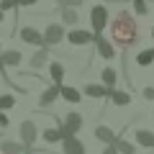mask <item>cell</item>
Masks as SVG:
<instances>
[{"label":"cell","instance_id":"obj_38","mask_svg":"<svg viewBox=\"0 0 154 154\" xmlns=\"http://www.w3.org/2000/svg\"><path fill=\"white\" fill-rule=\"evenodd\" d=\"M152 41H154V28H152Z\"/></svg>","mask_w":154,"mask_h":154},{"label":"cell","instance_id":"obj_12","mask_svg":"<svg viewBox=\"0 0 154 154\" xmlns=\"http://www.w3.org/2000/svg\"><path fill=\"white\" fill-rule=\"evenodd\" d=\"M59 98L67 100V103H72V105H77L80 100H82V93H80L77 88H69V85L62 82V88H59Z\"/></svg>","mask_w":154,"mask_h":154},{"label":"cell","instance_id":"obj_20","mask_svg":"<svg viewBox=\"0 0 154 154\" xmlns=\"http://www.w3.org/2000/svg\"><path fill=\"white\" fill-rule=\"evenodd\" d=\"M0 152H3V154H23V152H26V146H23L21 141L3 139V141H0Z\"/></svg>","mask_w":154,"mask_h":154},{"label":"cell","instance_id":"obj_18","mask_svg":"<svg viewBox=\"0 0 154 154\" xmlns=\"http://www.w3.org/2000/svg\"><path fill=\"white\" fill-rule=\"evenodd\" d=\"M100 80H103L105 88L116 90V82H118V72H116L113 67H103V69H100Z\"/></svg>","mask_w":154,"mask_h":154},{"label":"cell","instance_id":"obj_9","mask_svg":"<svg viewBox=\"0 0 154 154\" xmlns=\"http://www.w3.org/2000/svg\"><path fill=\"white\" fill-rule=\"evenodd\" d=\"M82 93L88 95V98H110V93H113V90L105 88L103 82H88Z\"/></svg>","mask_w":154,"mask_h":154},{"label":"cell","instance_id":"obj_25","mask_svg":"<svg viewBox=\"0 0 154 154\" xmlns=\"http://www.w3.org/2000/svg\"><path fill=\"white\" fill-rule=\"evenodd\" d=\"M131 5H134V13H136V16H146L149 13V3L146 0H131Z\"/></svg>","mask_w":154,"mask_h":154},{"label":"cell","instance_id":"obj_22","mask_svg":"<svg viewBox=\"0 0 154 154\" xmlns=\"http://www.w3.org/2000/svg\"><path fill=\"white\" fill-rule=\"evenodd\" d=\"M136 64L139 67H152L154 64V46H146L136 54Z\"/></svg>","mask_w":154,"mask_h":154},{"label":"cell","instance_id":"obj_26","mask_svg":"<svg viewBox=\"0 0 154 154\" xmlns=\"http://www.w3.org/2000/svg\"><path fill=\"white\" fill-rule=\"evenodd\" d=\"M11 108H16V98L13 95H0V110H11Z\"/></svg>","mask_w":154,"mask_h":154},{"label":"cell","instance_id":"obj_28","mask_svg":"<svg viewBox=\"0 0 154 154\" xmlns=\"http://www.w3.org/2000/svg\"><path fill=\"white\" fill-rule=\"evenodd\" d=\"M8 126H11V118H8L5 110H0V128H8Z\"/></svg>","mask_w":154,"mask_h":154},{"label":"cell","instance_id":"obj_14","mask_svg":"<svg viewBox=\"0 0 154 154\" xmlns=\"http://www.w3.org/2000/svg\"><path fill=\"white\" fill-rule=\"evenodd\" d=\"M134 136H136V144H139V146L154 149V131H149V128H136Z\"/></svg>","mask_w":154,"mask_h":154},{"label":"cell","instance_id":"obj_36","mask_svg":"<svg viewBox=\"0 0 154 154\" xmlns=\"http://www.w3.org/2000/svg\"><path fill=\"white\" fill-rule=\"evenodd\" d=\"M3 21H5V13H3V11H0V23H3Z\"/></svg>","mask_w":154,"mask_h":154},{"label":"cell","instance_id":"obj_3","mask_svg":"<svg viewBox=\"0 0 154 154\" xmlns=\"http://www.w3.org/2000/svg\"><path fill=\"white\" fill-rule=\"evenodd\" d=\"M67 38V31H64V26L62 23H46V28H44V46H57V44H62Z\"/></svg>","mask_w":154,"mask_h":154},{"label":"cell","instance_id":"obj_17","mask_svg":"<svg viewBox=\"0 0 154 154\" xmlns=\"http://www.w3.org/2000/svg\"><path fill=\"white\" fill-rule=\"evenodd\" d=\"M82 123H85V118L80 113H77V110H72V113H67V118H64V126L69 128L72 134H77L80 131V128H82Z\"/></svg>","mask_w":154,"mask_h":154},{"label":"cell","instance_id":"obj_37","mask_svg":"<svg viewBox=\"0 0 154 154\" xmlns=\"http://www.w3.org/2000/svg\"><path fill=\"white\" fill-rule=\"evenodd\" d=\"M3 51H5V49H3V44H0V57H3Z\"/></svg>","mask_w":154,"mask_h":154},{"label":"cell","instance_id":"obj_19","mask_svg":"<svg viewBox=\"0 0 154 154\" xmlns=\"http://www.w3.org/2000/svg\"><path fill=\"white\" fill-rule=\"evenodd\" d=\"M62 13V26H77V21H80V13H77V8H59Z\"/></svg>","mask_w":154,"mask_h":154},{"label":"cell","instance_id":"obj_13","mask_svg":"<svg viewBox=\"0 0 154 154\" xmlns=\"http://www.w3.org/2000/svg\"><path fill=\"white\" fill-rule=\"evenodd\" d=\"M21 62H23V54L18 49H5L3 57H0V64H3V67H18Z\"/></svg>","mask_w":154,"mask_h":154},{"label":"cell","instance_id":"obj_4","mask_svg":"<svg viewBox=\"0 0 154 154\" xmlns=\"http://www.w3.org/2000/svg\"><path fill=\"white\" fill-rule=\"evenodd\" d=\"M95 54L100 57V59H105V62H110V59H116V44L110 41V38H105L103 33L100 36H95Z\"/></svg>","mask_w":154,"mask_h":154},{"label":"cell","instance_id":"obj_33","mask_svg":"<svg viewBox=\"0 0 154 154\" xmlns=\"http://www.w3.org/2000/svg\"><path fill=\"white\" fill-rule=\"evenodd\" d=\"M57 5H59V8H67V0H57Z\"/></svg>","mask_w":154,"mask_h":154},{"label":"cell","instance_id":"obj_21","mask_svg":"<svg viewBox=\"0 0 154 154\" xmlns=\"http://www.w3.org/2000/svg\"><path fill=\"white\" fill-rule=\"evenodd\" d=\"M95 139H98V141H103V144H113L118 136L113 134V128H108V126H103V123H100V126H95Z\"/></svg>","mask_w":154,"mask_h":154},{"label":"cell","instance_id":"obj_1","mask_svg":"<svg viewBox=\"0 0 154 154\" xmlns=\"http://www.w3.org/2000/svg\"><path fill=\"white\" fill-rule=\"evenodd\" d=\"M110 41L116 46H123L128 51V46H134L139 41V23L128 11H118L110 21Z\"/></svg>","mask_w":154,"mask_h":154},{"label":"cell","instance_id":"obj_23","mask_svg":"<svg viewBox=\"0 0 154 154\" xmlns=\"http://www.w3.org/2000/svg\"><path fill=\"white\" fill-rule=\"evenodd\" d=\"M113 146L118 149V154H136V144L128 141V139H121V136H118V139L113 141Z\"/></svg>","mask_w":154,"mask_h":154},{"label":"cell","instance_id":"obj_24","mask_svg":"<svg viewBox=\"0 0 154 154\" xmlns=\"http://www.w3.org/2000/svg\"><path fill=\"white\" fill-rule=\"evenodd\" d=\"M41 139H44L46 144H62V134H59V126H57V128H44Z\"/></svg>","mask_w":154,"mask_h":154},{"label":"cell","instance_id":"obj_34","mask_svg":"<svg viewBox=\"0 0 154 154\" xmlns=\"http://www.w3.org/2000/svg\"><path fill=\"white\" fill-rule=\"evenodd\" d=\"M23 154H38V152H36V149L31 146V149H26V152H23Z\"/></svg>","mask_w":154,"mask_h":154},{"label":"cell","instance_id":"obj_7","mask_svg":"<svg viewBox=\"0 0 154 154\" xmlns=\"http://www.w3.org/2000/svg\"><path fill=\"white\" fill-rule=\"evenodd\" d=\"M18 36H21V41L23 44H28V46H44V33L38 31V28H33V26H23L21 31H18Z\"/></svg>","mask_w":154,"mask_h":154},{"label":"cell","instance_id":"obj_15","mask_svg":"<svg viewBox=\"0 0 154 154\" xmlns=\"http://www.w3.org/2000/svg\"><path fill=\"white\" fill-rule=\"evenodd\" d=\"M64 75H67V67L62 64V62H51V64H49V77H51V85H62Z\"/></svg>","mask_w":154,"mask_h":154},{"label":"cell","instance_id":"obj_30","mask_svg":"<svg viewBox=\"0 0 154 154\" xmlns=\"http://www.w3.org/2000/svg\"><path fill=\"white\" fill-rule=\"evenodd\" d=\"M18 3V8H28V5H36L38 0H16Z\"/></svg>","mask_w":154,"mask_h":154},{"label":"cell","instance_id":"obj_6","mask_svg":"<svg viewBox=\"0 0 154 154\" xmlns=\"http://www.w3.org/2000/svg\"><path fill=\"white\" fill-rule=\"evenodd\" d=\"M18 134H21V144L26 149H31L33 144H36V139H38V126L33 121H23L21 128H18Z\"/></svg>","mask_w":154,"mask_h":154},{"label":"cell","instance_id":"obj_29","mask_svg":"<svg viewBox=\"0 0 154 154\" xmlns=\"http://www.w3.org/2000/svg\"><path fill=\"white\" fill-rule=\"evenodd\" d=\"M141 95H144L146 100H154V88H152V85H146V88H141Z\"/></svg>","mask_w":154,"mask_h":154},{"label":"cell","instance_id":"obj_39","mask_svg":"<svg viewBox=\"0 0 154 154\" xmlns=\"http://www.w3.org/2000/svg\"><path fill=\"white\" fill-rule=\"evenodd\" d=\"M146 3H154V0H146Z\"/></svg>","mask_w":154,"mask_h":154},{"label":"cell","instance_id":"obj_2","mask_svg":"<svg viewBox=\"0 0 154 154\" xmlns=\"http://www.w3.org/2000/svg\"><path fill=\"white\" fill-rule=\"evenodd\" d=\"M90 26H93L95 36H100L108 28V8L105 5H93L90 8Z\"/></svg>","mask_w":154,"mask_h":154},{"label":"cell","instance_id":"obj_27","mask_svg":"<svg viewBox=\"0 0 154 154\" xmlns=\"http://www.w3.org/2000/svg\"><path fill=\"white\" fill-rule=\"evenodd\" d=\"M16 8H18V3H16V0H0V11H3V13L16 11Z\"/></svg>","mask_w":154,"mask_h":154},{"label":"cell","instance_id":"obj_32","mask_svg":"<svg viewBox=\"0 0 154 154\" xmlns=\"http://www.w3.org/2000/svg\"><path fill=\"white\" fill-rule=\"evenodd\" d=\"M67 5L69 8H80V5H85V0H67Z\"/></svg>","mask_w":154,"mask_h":154},{"label":"cell","instance_id":"obj_11","mask_svg":"<svg viewBox=\"0 0 154 154\" xmlns=\"http://www.w3.org/2000/svg\"><path fill=\"white\" fill-rule=\"evenodd\" d=\"M49 46H41V49H36V54L28 59V67L31 69H41V67H46V59H49Z\"/></svg>","mask_w":154,"mask_h":154},{"label":"cell","instance_id":"obj_31","mask_svg":"<svg viewBox=\"0 0 154 154\" xmlns=\"http://www.w3.org/2000/svg\"><path fill=\"white\" fill-rule=\"evenodd\" d=\"M100 154H118V149H116L113 144H105V149H103Z\"/></svg>","mask_w":154,"mask_h":154},{"label":"cell","instance_id":"obj_16","mask_svg":"<svg viewBox=\"0 0 154 154\" xmlns=\"http://www.w3.org/2000/svg\"><path fill=\"white\" fill-rule=\"evenodd\" d=\"M110 103L116 108H126V105H131V93H126V90H113L110 93Z\"/></svg>","mask_w":154,"mask_h":154},{"label":"cell","instance_id":"obj_10","mask_svg":"<svg viewBox=\"0 0 154 154\" xmlns=\"http://www.w3.org/2000/svg\"><path fill=\"white\" fill-rule=\"evenodd\" d=\"M59 88L62 85H51V88H46L44 93L38 95V108H49V105L59 98Z\"/></svg>","mask_w":154,"mask_h":154},{"label":"cell","instance_id":"obj_8","mask_svg":"<svg viewBox=\"0 0 154 154\" xmlns=\"http://www.w3.org/2000/svg\"><path fill=\"white\" fill-rule=\"evenodd\" d=\"M62 154H88V146L77 136H69V139H62Z\"/></svg>","mask_w":154,"mask_h":154},{"label":"cell","instance_id":"obj_35","mask_svg":"<svg viewBox=\"0 0 154 154\" xmlns=\"http://www.w3.org/2000/svg\"><path fill=\"white\" fill-rule=\"evenodd\" d=\"M0 77H5V67L3 64H0Z\"/></svg>","mask_w":154,"mask_h":154},{"label":"cell","instance_id":"obj_5","mask_svg":"<svg viewBox=\"0 0 154 154\" xmlns=\"http://www.w3.org/2000/svg\"><path fill=\"white\" fill-rule=\"evenodd\" d=\"M67 41L72 46H88V44H95V33L88 31V28H72L67 33Z\"/></svg>","mask_w":154,"mask_h":154}]
</instances>
